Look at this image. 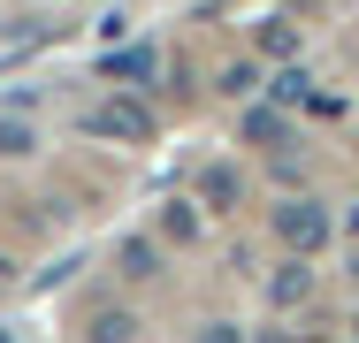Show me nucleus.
Returning <instances> with one entry per match:
<instances>
[{"label": "nucleus", "mask_w": 359, "mask_h": 343, "mask_svg": "<svg viewBox=\"0 0 359 343\" xmlns=\"http://www.w3.org/2000/svg\"><path fill=\"white\" fill-rule=\"evenodd\" d=\"M329 229H337V221H329L321 199H283V206H276V237H283L290 252H321Z\"/></svg>", "instance_id": "f03ea898"}, {"label": "nucleus", "mask_w": 359, "mask_h": 343, "mask_svg": "<svg viewBox=\"0 0 359 343\" xmlns=\"http://www.w3.org/2000/svg\"><path fill=\"white\" fill-rule=\"evenodd\" d=\"M84 130H92V137H115V145H153L161 122H153V107H138L130 92H115V99H100V107L84 115Z\"/></svg>", "instance_id": "f257e3e1"}, {"label": "nucleus", "mask_w": 359, "mask_h": 343, "mask_svg": "<svg viewBox=\"0 0 359 343\" xmlns=\"http://www.w3.org/2000/svg\"><path fill=\"white\" fill-rule=\"evenodd\" d=\"M115 260H123V274L153 282V274H161V244H153V237H123V252H115Z\"/></svg>", "instance_id": "423d86ee"}, {"label": "nucleus", "mask_w": 359, "mask_h": 343, "mask_svg": "<svg viewBox=\"0 0 359 343\" xmlns=\"http://www.w3.org/2000/svg\"><path fill=\"white\" fill-rule=\"evenodd\" d=\"M199 199H207V206H222V214L237 206V168H229V160H215V168H199Z\"/></svg>", "instance_id": "39448f33"}, {"label": "nucleus", "mask_w": 359, "mask_h": 343, "mask_svg": "<svg viewBox=\"0 0 359 343\" xmlns=\"http://www.w3.org/2000/svg\"><path fill=\"white\" fill-rule=\"evenodd\" d=\"M260 54H276V62L298 54V31H290V23H260Z\"/></svg>", "instance_id": "9d476101"}, {"label": "nucleus", "mask_w": 359, "mask_h": 343, "mask_svg": "<svg viewBox=\"0 0 359 343\" xmlns=\"http://www.w3.org/2000/svg\"><path fill=\"white\" fill-rule=\"evenodd\" d=\"M0 153H15V160H23V153H31V130H23V122H0Z\"/></svg>", "instance_id": "9b49d317"}, {"label": "nucleus", "mask_w": 359, "mask_h": 343, "mask_svg": "<svg viewBox=\"0 0 359 343\" xmlns=\"http://www.w3.org/2000/svg\"><path fill=\"white\" fill-rule=\"evenodd\" d=\"M92 343H138V313H123V305L92 313Z\"/></svg>", "instance_id": "0eeeda50"}, {"label": "nucleus", "mask_w": 359, "mask_h": 343, "mask_svg": "<svg viewBox=\"0 0 359 343\" xmlns=\"http://www.w3.org/2000/svg\"><path fill=\"white\" fill-rule=\"evenodd\" d=\"M107 76H123L130 92H145V84L161 76V46H153V38H138V46H115V54H107Z\"/></svg>", "instance_id": "7ed1b4c3"}, {"label": "nucleus", "mask_w": 359, "mask_h": 343, "mask_svg": "<svg viewBox=\"0 0 359 343\" xmlns=\"http://www.w3.org/2000/svg\"><path fill=\"white\" fill-rule=\"evenodd\" d=\"M199 343H245V328H237V321H207V336Z\"/></svg>", "instance_id": "f8f14e48"}, {"label": "nucleus", "mask_w": 359, "mask_h": 343, "mask_svg": "<svg viewBox=\"0 0 359 343\" xmlns=\"http://www.w3.org/2000/svg\"><path fill=\"white\" fill-rule=\"evenodd\" d=\"M161 237H168V244H199V214H191V199H176L168 214H161Z\"/></svg>", "instance_id": "6e6552de"}, {"label": "nucleus", "mask_w": 359, "mask_h": 343, "mask_svg": "<svg viewBox=\"0 0 359 343\" xmlns=\"http://www.w3.org/2000/svg\"><path fill=\"white\" fill-rule=\"evenodd\" d=\"M245 145H260V153H283V145H290V122L276 115V107H252V115H245Z\"/></svg>", "instance_id": "20e7f679"}, {"label": "nucleus", "mask_w": 359, "mask_h": 343, "mask_svg": "<svg viewBox=\"0 0 359 343\" xmlns=\"http://www.w3.org/2000/svg\"><path fill=\"white\" fill-rule=\"evenodd\" d=\"M306 290H313V267H283L276 282H268V298H276V305H298Z\"/></svg>", "instance_id": "1a4fd4ad"}]
</instances>
